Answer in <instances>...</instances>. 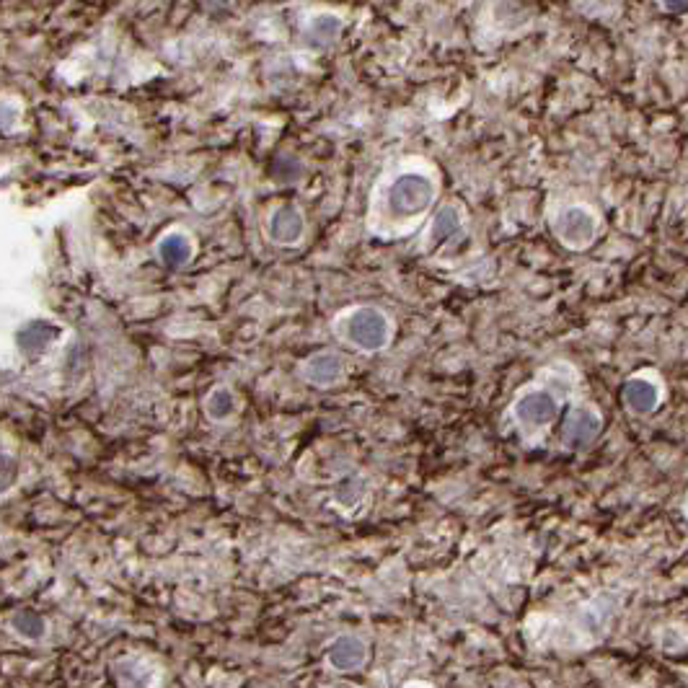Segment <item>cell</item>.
Listing matches in <instances>:
<instances>
[{"mask_svg": "<svg viewBox=\"0 0 688 688\" xmlns=\"http://www.w3.org/2000/svg\"><path fill=\"white\" fill-rule=\"evenodd\" d=\"M339 32H342V21H339L337 16H332V13H319V16L308 24V39H311L313 47H326V44H332L334 39L339 37Z\"/></svg>", "mask_w": 688, "mask_h": 688, "instance_id": "5bb4252c", "label": "cell"}, {"mask_svg": "<svg viewBox=\"0 0 688 688\" xmlns=\"http://www.w3.org/2000/svg\"><path fill=\"white\" fill-rule=\"evenodd\" d=\"M21 117V107L19 104H13V101H6L3 104V130L11 132L13 127H16V122H19Z\"/></svg>", "mask_w": 688, "mask_h": 688, "instance_id": "2e32d148", "label": "cell"}, {"mask_svg": "<svg viewBox=\"0 0 688 688\" xmlns=\"http://www.w3.org/2000/svg\"><path fill=\"white\" fill-rule=\"evenodd\" d=\"M554 233L559 236L564 246L570 249H585L595 241V233H598V218L590 213L588 207L572 205L564 207L562 213L554 220Z\"/></svg>", "mask_w": 688, "mask_h": 688, "instance_id": "3957f363", "label": "cell"}, {"mask_svg": "<svg viewBox=\"0 0 688 688\" xmlns=\"http://www.w3.org/2000/svg\"><path fill=\"white\" fill-rule=\"evenodd\" d=\"M267 233L272 244L293 246V244H298V241L303 238V233H306V220H303L298 207L282 205L280 210H275L272 218H269Z\"/></svg>", "mask_w": 688, "mask_h": 688, "instance_id": "52a82bcc", "label": "cell"}, {"mask_svg": "<svg viewBox=\"0 0 688 688\" xmlns=\"http://www.w3.org/2000/svg\"><path fill=\"white\" fill-rule=\"evenodd\" d=\"M463 233V218L458 213V207L445 205L435 220H432V241L435 244H443V241H453Z\"/></svg>", "mask_w": 688, "mask_h": 688, "instance_id": "7c38bea8", "label": "cell"}, {"mask_svg": "<svg viewBox=\"0 0 688 688\" xmlns=\"http://www.w3.org/2000/svg\"><path fill=\"white\" fill-rule=\"evenodd\" d=\"M365 660H368V645L355 634L337 637L326 652V663L332 665L337 673H352V670L363 668Z\"/></svg>", "mask_w": 688, "mask_h": 688, "instance_id": "8992f818", "label": "cell"}, {"mask_svg": "<svg viewBox=\"0 0 688 688\" xmlns=\"http://www.w3.org/2000/svg\"><path fill=\"white\" fill-rule=\"evenodd\" d=\"M339 332H342L344 342L355 344L357 350L378 352L391 342V321H388V316L381 308L360 306L352 308L344 316Z\"/></svg>", "mask_w": 688, "mask_h": 688, "instance_id": "7a4b0ae2", "label": "cell"}, {"mask_svg": "<svg viewBox=\"0 0 688 688\" xmlns=\"http://www.w3.org/2000/svg\"><path fill=\"white\" fill-rule=\"evenodd\" d=\"M63 337V326L52 324V321L34 319L29 324H24L16 334V344L24 355H44V352L55 347Z\"/></svg>", "mask_w": 688, "mask_h": 688, "instance_id": "5b68a950", "label": "cell"}, {"mask_svg": "<svg viewBox=\"0 0 688 688\" xmlns=\"http://www.w3.org/2000/svg\"><path fill=\"white\" fill-rule=\"evenodd\" d=\"M435 200V184L425 174H401L386 194V213L394 220H414L427 213V207Z\"/></svg>", "mask_w": 688, "mask_h": 688, "instance_id": "6da1fadb", "label": "cell"}, {"mask_svg": "<svg viewBox=\"0 0 688 688\" xmlns=\"http://www.w3.org/2000/svg\"><path fill=\"white\" fill-rule=\"evenodd\" d=\"M233 409H236V396H233L231 388L226 386H218L210 391V396H207L205 401V412L210 420L220 422L226 420V417H231Z\"/></svg>", "mask_w": 688, "mask_h": 688, "instance_id": "9a60e30c", "label": "cell"}, {"mask_svg": "<svg viewBox=\"0 0 688 688\" xmlns=\"http://www.w3.org/2000/svg\"><path fill=\"white\" fill-rule=\"evenodd\" d=\"M621 394H624L626 407L634 409L637 414L652 412V409L657 407V401H660V388L642 376L632 378V381H626V386H624V391H621Z\"/></svg>", "mask_w": 688, "mask_h": 688, "instance_id": "30bf717a", "label": "cell"}, {"mask_svg": "<svg viewBox=\"0 0 688 688\" xmlns=\"http://www.w3.org/2000/svg\"><path fill=\"white\" fill-rule=\"evenodd\" d=\"M515 420L523 427H546L559 414V401L549 391H528L515 401Z\"/></svg>", "mask_w": 688, "mask_h": 688, "instance_id": "277c9868", "label": "cell"}, {"mask_svg": "<svg viewBox=\"0 0 688 688\" xmlns=\"http://www.w3.org/2000/svg\"><path fill=\"white\" fill-rule=\"evenodd\" d=\"M668 13H688V0H660Z\"/></svg>", "mask_w": 688, "mask_h": 688, "instance_id": "e0dca14e", "label": "cell"}, {"mask_svg": "<svg viewBox=\"0 0 688 688\" xmlns=\"http://www.w3.org/2000/svg\"><path fill=\"white\" fill-rule=\"evenodd\" d=\"M601 425V417L593 409H575L564 422L562 440L567 445H585L601 432Z\"/></svg>", "mask_w": 688, "mask_h": 688, "instance_id": "9c48e42d", "label": "cell"}, {"mask_svg": "<svg viewBox=\"0 0 688 688\" xmlns=\"http://www.w3.org/2000/svg\"><path fill=\"white\" fill-rule=\"evenodd\" d=\"M11 626L13 632L19 634V637L29 639V642H39V639H44V634H47V621H44L37 611H29V608L13 613Z\"/></svg>", "mask_w": 688, "mask_h": 688, "instance_id": "4fadbf2b", "label": "cell"}, {"mask_svg": "<svg viewBox=\"0 0 688 688\" xmlns=\"http://www.w3.org/2000/svg\"><path fill=\"white\" fill-rule=\"evenodd\" d=\"M303 376L311 386H334V383L342 381L344 376V363L337 352H316L313 357H308L306 365H303Z\"/></svg>", "mask_w": 688, "mask_h": 688, "instance_id": "ba28073f", "label": "cell"}, {"mask_svg": "<svg viewBox=\"0 0 688 688\" xmlns=\"http://www.w3.org/2000/svg\"><path fill=\"white\" fill-rule=\"evenodd\" d=\"M192 254L194 244L187 233H169V236L158 244V257H161V262L171 269H179L184 267V264H189Z\"/></svg>", "mask_w": 688, "mask_h": 688, "instance_id": "8fae6325", "label": "cell"}]
</instances>
